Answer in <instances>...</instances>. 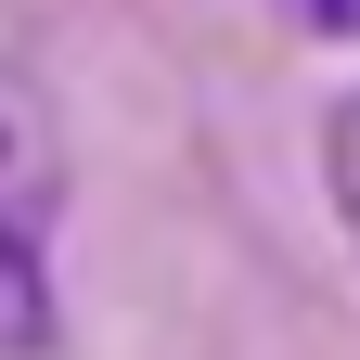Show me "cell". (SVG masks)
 <instances>
[{"mask_svg": "<svg viewBox=\"0 0 360 360\" xmlns=\"http://www.w3.org/2000/svg\"><path fill=\"white\" fill-rule=\"evenodd\" d=\"M283 26H309V39H360V0H270Z\"/></svg>", "mask_w": 360, "mask_h": 360, "instance_id": "obj_3", "label": "cell"}, {"mask_svg": "<svg viewBox=\"0 0 360 360\" xmlns=\"http://www.w3.org/2000/svg\"><path fill=\"white\" fill-rule=\"evenodd\" d=\"M322 180H335V219H347V245H360V90H347L335 129H322Z\"/></svg>", "mask_w": 360, "mask_h": 360, "instance_id": "obj_2", "label": "cell"}, {"mask_svg": "<svg viewBox=\"0 0 360 360\" xmlns=\"http://www.w3.org/2000/svg\"><path fill=\"white\" fill-rule=\"evenodd\" d=\"M52 219H65V116L52 90L0 65V360H52Z\"/></svg>", "mask_w": 360, "mask_h": 360, "instance_id": "obj_1", "label": "cell"}]
</instances>
